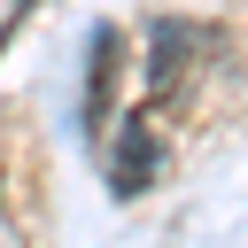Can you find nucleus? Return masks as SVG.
Here are the masks:
<instances>
[{
	"mask_svg": "<svg viewBox=\"0 0 248 248\" xmlns=\"http://www.w3.org/2000/svg\"><path fill=\"white\" fill-rule=\"evenodd\" d=\"M202 46H209V39H202L194 23H155V31H147V93L170 101V93L186 85V70H194Z\"/></svg>",
	"mask_w": 248,
	"mask_h": 248,
	"instance_id": "f03ea898",
	"label": "nucleus"
},
{
	"mask_svg": "<svg viewBox=\"0 0 248 248\" xmlns=\"http://www.w3.org/2000/svg\"><path fill=\"white\" fill-rule=\"evenodd\" d=\"M155 170H163L155 116H147V108H132V116H124V140H116V155H108V186L132 202V194H147V186H155Z\"/></svg>",
	"mask_w": 248,
	"mask_h": 248,
	"instance_id": "f257e3e1",
	"label": "nucleus"
},
{
	"mask_svg": "<svg viewBox=\"0 0 248 248\" xmlns=\"http://www.w3.org/2000/svg\"><path fill=\"white\" fill-rule=\"evenodd\" d=\"M116 70H124V39H116V31H93V70H85V108H78L85 140H101V132H108V101H116Z\"/></svg>",
	"mask_w": 248,
	"mask_h": 248,
	"instance_id": "7ed1b4c3",
	"label": "nucleus"
}]
</instances>
